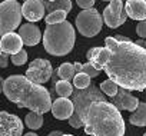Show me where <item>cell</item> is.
<instances>
[{
    "label": "cell",
    "mask_w": 146,
    "mask_h": 136,
    "mask_svg": "<svg viewBox=\"0 0 146 136\" xmlns=\"http://www.w3.org/2000/svg\"><path fill=\"white\" fill-rule=\"evenodd\" d=\"M110 50L103 69L110 80L126 90L142 92L146 89V49L135 42H117L113 37L105 39Z\"/></svg>",
    "instance_id": "6da1fadb"
},
{
    "label": "cell",
    "mask_w": 146,
    "mask_h": 136,
    "mask_svg": "<svg viewBox=\"0 0 146 136\" xmlns=\"http://www.w3.org/2000/svg\"><path fill=\"white\" fill-rule=\"evenodd\" d=\"M3 93L19 107H27L40 115L46 113L52 107L50 92L43 85L30 82L23 75H12L5 79Z\"/></svg>",
    "instance_id": "7a4b0ae2"
},
{
    "label": "cell",
    "mask_w": 146,
    "mask_h": 136,
    "mask_svg": "<svg viewBox=\"0 0 146 136\" xmlns=\"http://www.w3.org/2000/svg\"><path fill=\"white\" fill-rule=\"evenodd\" d=\"M82 123L85 132L90 136L125 135V120L120 110L108 100L90 103L85 110Z\"/></svg>",
    "instance_id": "3957f363"
},
{
    "label": "cell",
    "mask_w": 146,
    "mask_h": 136,
    "mask_svg": "<svg viewBox=\"0 0 146 136\" xmlns=\"http://www.w3.org/2000/svg\"><path fill=\"white\" fill-rule=\"evenodd\" d=\"M43 37L44 50L53 56H66L73 50L76 42L75 29L69 22H60L56 25H46Z\"/></svg>",
    "instance_id": "277c9868"
},
{
    "label": "cell",
    "mask_w": 146,
    "mask_h": 136,
    "mask_svg": "<svg viewBox=\"0 0 146 136\" xmlns=\"http://www.w3.org/2000/svg\"><path fill=\"white\" fill-rule=\"evenodd\" d=\"M72 103H73V115L67 119L69 120V125L75 129H79V127H83V123H82V119H83V115H85V110L88 109V106L93 102H103L106 100L105 95L100 92V89L96 86V85H90L89 88L86 89H73L72 92Z\"/></svg>",
    "instance_id": "5b68a950"
},
{
    "label": "cell",
    "mask_w": 146,
    "mask_h": 136,
    "mask_svg": "<svg viewBox=\"0 0 146 136\" xmlns=\"http://www.w3.org/2000/svg\"><path fill=\"white\" fill-rule=\"evenodd\" d=\"M22 6L17 0H5L0 3V34L15 32L20 27Z\"/></svg>",
    "instance_id": "8992f818"
},
{
    "label": "cell",
    "mask_w": 146,
    "mask_h": 136,
    "mask_svg": "<svg viewBox=\"0 0 146 136\" xmlns=\"http://www.w3.org/2000/svg\"><path fill=\"white\" fill-rule=\"evenodd\" d=\"M76 27L80 32L82 36L85 37H95L103 25V17L100 16L99 10L95 7L92 9H85L76 16Z\"/></svg>",
    "instance_id": "52a82bcc"
},
{
    "label": "cell",
    "mask_w": 146,
    "mask_h": 136,
    "mask_svg": "<svg viewBox=\"0 0 146 136\" xmlns=\"http://www.w3.org/2000/svg\"><path fill=\"white\" fill-rule=\"evenodd\" d=\"M52 75H53V67L49 60L35 59L33 62H30L25 76L36 85H44L46 82L50 80Z\"/></svg>",
    "instance_id": "ba28073f"
},
{
    "label": "cell",
    "mask_w": 146,
    "mask_h": 136,
    "mask_svg": "<svg viewBox=\"0 0 146 136\" xmlns=\"http://www.w3.org/2000/svg\"><path fill=\"white\" fill-rule=\"evenodd\" d=\"M126 12L123 10V2L122 0H110L109 6L103 10V22L108 27L116 29L122 26L126 22Z\"/></svg>",
    "instance_id": "9c48e42d"
},
{
    "label": "cell",
    "mask_w": 146,
    "mask_h": 136,
    "mask_svg": "<svg viewBox=\"0 0 146 136\" xmlns=\"http://www.w3.org/2000/svg\"><path fill=\"white\" fill-rule=\"evenodd\" d=\"M23 120L6 110H0V136H22Z\"/></svg>",
    "instance_id": "30bf717a"
},
{
    "label": "cell",
    "mask_w": 146,
    "mask_h": 136,
    "mask_svg": "<svg viewBox=\"0 0 146 136\" xmlns=\"http://www.w3.org/2000/svg\"><path fill=\"white\" fill-rule=\"evenodd\" d=\"M115 105V107H117L119 110H129V112H133L137 105H139V100L136 96H133L129 90L123 89V88H119L117 93L112 98V102Z\"/></svg>",
    "instance_id": "8fae6325"
},
{
    "label": "cell",
    "mask_w": 146,
    "mask_h": 136,
    "mask_svg": "<svg viewBox=\"0 0 146 136\" xmlns=\"http://www.w3.org/2000/svg\"><path fill=\"white\" fill-rule=\"evenodd\" d=\"M44 12V6L42 5L40 0H26L22 6V16L30 23L42 20Z\"/></svg>",
    "instance_id": "7c38bea8"
},
{
    "label": "cell",
    "mask_w": 146,
    "mask_h": 136,
    "mask_svg": "<svg viewBox=\"0 0 146 136\" xmlns=\"http://www.w3.org/2000/svg\"><path fill=\"white\" fill-rule=\"evenodd\" d=\"M19 36L26 46H36L42 40V32L35 23H25L19 27Z\"/></svg>",
    "instance_id": "4fadbf2b"
},
{
    "label": "cell",
    "mask_w": 146,
    "mask_h": 136,
    "mask_svg": "<svg viewBox=\"0 0 146 136\" xmlns=\"http://www.w3.org/2000/svg\"><path fill=\"white\" fill-rule=\"evenodd\" d=\"M23 49V42L19 36V33H15V32H10V33H6L2 36L0 39V50L3 53H7V54H16L17 52H20Z\"/></svg>",
    "instance_id": "5bb4252c"
},
{
    "label": "cell",
    "mask_w": 146,
    "mask_h": 136,
    "mask_svg": "<svg viewBox=\"0 0 146 136\" xmlns=\"http://www.w3.org/2000/svg\"><path fill=\"white\" fill-rule=\"evenodd\" d=\"M53 116L59 120H66L73 115V103L69 98H57L50 107Z\"/></svg>",
    "instance_id": "9a60e30c"
},
{
    "label": "cell",
    "mask_w": 146,
    "mask_h": 136,
    "mask_svg": "<svg viewBox=\"0 0 146 136\" xmlns=\"http://www.w3.org/2000/svg\"><path fill=\"white\" fill-rule=\"evenodd\" d=\"M126 16L133 20H146V2L145 0H126L123 6Z\"/></svg>",
    "instance_id": "2e32d148"
},
{
    "label": "cell",
    "mask_w": 146,
    "mask_h": 136,
    "mask_svg": "<svg viewBox=\"0 0 146 136\" xmlns=\"http://www.w3.org/2000/svg\"><path fill=\"white\" fill-rule=\"evenodd\" d=\"M109 54H110V50L106 46H103V47H92V49L88 50L86 59H88V62H90L96 67L98 70H102L105 63L108 62Z\"/></svg>",
    "instance_id": "e0dca14e"
},
{
    "label": "cell",
    "mask_w": 146,
    "mask_h": 136,
    "mask_svg": "<svg viewBox=\"0 0 146 136\" xmlns=\"http://www.w3.org/2000/svg\"><path fill=\"white\" fill-rule=\"evenodd\" d=\"M129 122L133 126H146V103L145 102H139L137 107L132 112Z\"/></svg>",
    "instance_id": "ac0fdd59"
},
{
    "label": "cell",
    "mask_w": 146,
    "mask_h": 136,
    "mask_svg": "<svg viewBox=\"0 0 146 136\" xmlns=\"http://www.w3.org/2000/svg\"><path fill=\"white\" fill-rule=\"evenodd\" d=\"M42 5L44 6V10L52 13L56 10H64V12H70L72 10V2L70 0H54V2H49V0H40Z\"/></svg>",
    "instance_id": "d6986e66"
},
{
    "label": "cell",
    "mask_w": 146,
    "mask_h": 136,
    "mask_svg": "<svg viewBox=\"0 0 146 136\" xmlns=\"http://www.w3.org/2000/svg\"><path fill=\"white\" fill-rule=\"evenodd\" d=\"M56 72H57V78L60 80H67V82L73 80V78H75V75H76L75 66H73V63H69V62L62 63Z\"/></svg>",
    "instance_id": "ffe728a7"
},
{
    "label": "cell",
    "mask_w": 146,
    "mask_h": 136,
    "mask_svg": "<svg viewBox=\"0 0 146 136\" xmlns=\"http://www.w3.org/2000/svg\"><path fill=\"white\" fill-rule=\"evenodd\" d=\"M53 89L60 98H70L72 92H73V86L67 80H57L53 85Z\"/></svg>",
    "instance_id": "44dd1931"
},
{
    "label": "cell",
    "mask_w": 146,
    "mask_h": 136,
    "mask_svg": "<svg viewBox=\"0 0 146 136\" xmlns=\"http://www.w3.org/2000/svg\"><path fill=\"white\" fill-rule=\"evenodd\" d=\"M25 125L33 130L36 129H40L43 126V116L40 113H36V112H30L26 115L25 117Z\"/></svg>",
    "instance_id": "7402d4cb"
},
{
    "label": "cell",
    "mask_w": 146,
    "mask_h": 136,
    "mask_svg": "<svg viewBox=\"0 0 146 136\" xmlns=\"http://www.w3.org/2000/svg\"><path fill=\"white\" fill-rule=\"evenodd\" d=\"M90 76H88L86 73H76L75 78H73V86L76 89H86L90 86Z\"/></svg>",
    "instance_id": "603a6c76"
},
{
    "label": "cell",
    "mask_w": 146,
    "mask_h": 136,
    "mask_svg": "<svg viewBox=\"0 0 146 136\" xmlns=\"http://www.w3.org/2000/svg\"><path fill=\"white\" fill-rule=\"evenodd\" d=\"M117 90H119V86H117L113 80H110V79L102 82V85H100V92H102L103 95L109 96V98H113V96L117 93Z\"/></svg>",
    "instance_id": "cb8c5ba5"
},
{
    "label": "cell",
    "mask_w": 146,
    "mask_h": 136,
    "mask_svg": "<svg viewBox=\"0 0 146 136\" xmlns=\"http://www.w3.org/2000/svg\"><path fill=\"white\" fill-rule=\"evenodd\" d=\"M67 17V12L64 10H56V12H52L46 16V23L47 25H56V23H60V22H64Z\"/></svg>",
    "instance_id": "d4e9b609"
},
{
    "label": "cell",
    "mask_w": 146,
    "mask_h": 136,
    "mask_svg": "<svg viewBox=\"0 0 146 136\" xmlns=\"http://www.w3.org/2000/svg\"><path fill=\"white\" fill-rule=\"evenodd\" d=\"M10 60H12V63H13L15 66H22V64H25V63L27 62V52L22 49V50L17 52L16 54H12V56H10Z\"/></svg>",
    "instance_id": "484cf974"
},
{
    "label": "cell",
    "mask_w": 146,
    "mask_h": 136,
    "mask_svg": "<svg viewBox=\"0 0 146 136\" xmlns=\"http://www.w3.org/2000/svg\"><path fill=\"white\" fill-rule=\"evenodd\" d=\"M83 73H86V75L90 76V78H98V76L100 75V70H98L90 62H88V63L83 64Z\"/></svg>",
    "instance_id": "4316f807"
},
{
    "label": "cell",
    "mask_w": 146,
    "mask_h": 136,
    "mask_svg": "<svg viewBox=\"0 0 146 136\" xmlns=\"http://www.w3.org/2000/svg\"><path fill=\"white\" fill-rule=\"evenodd\" d=\"M136 33H137V36L142 37V39L146 37V20H140V22L137 23V26H136Z\"/></svg>",
    "instance_id": "83f0119b"
},
{
    "label": "cell",
    "mask_w": 146,
    "mask_h": 136,
    "mask_svg": "<svg viewBox=\"0 0 146 136\" xmlns=\"http://www.w3.org/2000/svg\"><path fill=\"white\" fill-rule=\"evenodd\" d=\"M95 2H96V0H76L78 6L82 7L83 10H85V9H92L93 5H95Z\"/></svg>",
    "instance_id": "f1b7e54d"
},
{
    "label": "cell",
    "mask_w": 146,
    "mask_h": 136,
    "mask_svg": "<svg viewBox=\"0 0 146 136\" xmlns=\"http://www.w3.org/2000/svg\"><path fill=\"white\" fill-rule=\"evenodd\" d=\"M9 60H10V54L7 53H0V67L2 69H6V67L9 66Z\"/></svg>",
    "instance_id": "f546056e"
},
{
    "label": "cell",
    "mask_w": 146,
    "mask_h": 136,
    "mask_svg": "<svg viewBox=\"0 0 146 136\" xmlns=\"http://www.w3.org/2000/svg\"><path fill=\"white\" fill-rule=\"evenodd\" d=\"M113 39H115V40H117V42H130V40H132V39H129V37L123 36V34H115V36H113Z\"/></svg>",
    "instance_id": "4dcf8cb0"
},
{
    "label": "cell",
    "mask_w": 146,
    "mask_h": 136,
    "mask_svg": "<svg viewBox=\"0 0 146 136\" xmlns=\"http://www.w3.org/2000/svg\"><path fill=\"white\" fill-rule=\"evenodd\" d=\"M73 66H75V70H76V73H82V72H83V63L76 62V63H73Z\"/></svg>",
    "instance_id": "1f68e13d"
},
{
    "label": "cell",
    "mask_w": 146,
    "mask_h": 136,
    "mask_svg": "<svg viewBox=\"0 0 146 136\" xmlns=\"http://www.w3.org/2000/svg\"><path fill=\"white\" fill-rule=\"evenodd\" d=\"M63 133H62V130H53V132H50L47 136H62Z\"/></svg>",
    "instance_id": "d6a6232c"
},
{
    "label": "cell",
    "mask_w": 146,
    "mask_h": 136,
    "mask_svg": "<svg viewBox=\"0 0 146 136\" xmlns=\"http://www.w3.org/2000/svg\"><path fill=\"white\" fill-rule=\"evenodd\" d=\"M3 86H5V79L0 76V93H3Z\"/></svg>",
    "instance_id": "836d02e7"
},
{
    "label": "cell",
    "mask_w": 146,
    "mask_h": 136,
    "mask_svg": "<svg viewBox=\"0 0 146 136\" xmlns=\"http://www.w3.org/2000/svg\"><path fill=\"white\" fill-rule=\"evenodd\" d=\"M136 44H137V46H142V47H145V40H137V42H136Z\"/></svg>",
    "instance_id": "e575fe53"
},
{
    "label": "cell",
    "mask_w": 146,
    "mask_h": 136,
    "mask_svg": "<svg viewBox=\"0 0 146 136\" xmlns=\"http://www.w3.org/2000/svg\"><path fill=\"white\" fill-rule=\"evenodd\" d=\"M23 136H39V135H36V133H33V132H29V133H25Z\"/></svg>",
    "instance_id": "d590c367"
},
{
    "label": "cell",
    "mask_w": 146,
    "mask_h": 136,
    "mask_svg": "<svg viewBox=\"0 0 146 136\" xmlns=\"http://www.w3.org/2000/svg\"><path fill=\"white\" fill-rule=\"evenodd\" d=\"M62 136H73V135H64V133H63V135H62Z\"/></svg>",
    "instance_id": "8d00e7d4"
},
{
    "label": "cell",
    "mask_w": 146,
    "mask_h": 136,
    "mask_svg": "<svg viewBox=\"0 0 146 136\" xmlns=\"http://www.w3.org/2000/svg\"><path fill=\"white\" fill-rule=\"evenodd\" d=\"M102 2H110V0H102Z\"/></svg>",
    "instance_id": "74e56055"
},
{
    "label": "cell",
    "mask_w": 146,
    "mask_h": 136,
    "mask_svg": "<svg viewBox=\"0 0 146 136\" xmlns=\"http://www.w3.org/2000/svg\"><path fill=\"white\" fill-rule=\"evenodd\" d=\"M145 49H146V40H145Z\"/></svg>",
    "instance_id": "f35d334b"
},
{
    "label": "cell",
    "mask_w": 146,
    "mask_h": 136,
    "mask_svg": "<svg viewBox=\"0 0 146 136\" xmlns=\"http://www.w3.org/2000/svg\"><path fill=\"white\" fill-rule=\"evenodd\" d=\"M49 2H54V0H49Z\"/></svg>",
    "instance_id": "ab89813d"
},
{
    "label": "cell",
    "mask_w": 146,
    "mask_h": 136,
    "mask_svg": "<svg viewBox=\"0 0 146 136\" xmlns=\"http://www.w3.org/2000/svg\"><path fill=\"white\" fill-rule=\"evenodd\" d=\"M143 136H146V132H145V135H143Z\"/></svg>",
    "instance_id": "60d3db41"
},
{
    "label": "cell",
    "mask_w": 146,
    "mask_h": 136,
    "mask_svg": "<svg viewBox=\"0 0 146 136\" xmlns=\"http://www.w3.org/2000/svg\"><path fill=\"white\" fill-rule=\"evenodd\" d=\"M0 53H2V50H0Z\"/></svg>",
    "instance_id": "b9f144b4"
},
{
    "label": "cell",
    "mask_w": 146,
    "mask_h": 136,
    "mask_svg": "<svg viewBox=\"0 0 146 136\" xmlns=\"http://www.w3.org/2000/svg\"><path fill=\"white\" fill-rule=\"evenodd\" d=\"M145 2H146V0H145Z\"/></svg>",
    "instance_id": "7bdbcfd3"
}]
</instances>
